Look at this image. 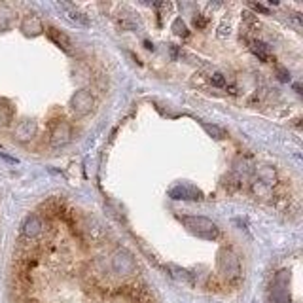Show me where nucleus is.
I'll return each instance as SVG.
<instances>
[{"mask_svg":"<svg viewBox=\"0 0 303 303\" xmlns=\"http://www.w3.org/2000/svg\"><path fill=\"white\" fill-rule=\"evenodd\" d=\"M72 141V127L67 122H57L53 124L52 131H50V144L53 148H61L65 144H69Z\"/></svg>","mask_w":303,"mask_h":303,"instance_id":"7ed1b4c3","label":"nucleus"},{"mask_svg":"<svg viewBox=\"0 0 303 303\" xmlns=\"http://www.w3.org/2000/svg\"><path fill=\"white\" fill-rule=\"evenodd\" d=\"M207 25H209V18H205L203 14H196L194 16V27H196L197 31H205Z\"/></svg>","mask_w":303,"mask_h":303,"instance_id":"ddd939ff","label":"nucleus"},{"mask_svg":"<svg viewBox=\"0 0 303 303\" xmlns=\"http://www.w3.org/2000/svg\"><path fill=\"white\" fill-rule=\"evenodd\" d=\"M118 27L122 31H139L141 29V23L133 18H122L118 19Z\"/></svg>","mask_w":303,"mask_h":303,"instance_id":"9b49d317","label":"nucleus"},{"mask_svg":"<svg viewBox=\"0 0 303 303\" xmlns=\"http://www.w3.org/2000/svg\"><path fill=\"white\" fill-rule=\"evenodd\" d=\"M169 52H171V57H173V59H178V55H180V48H178V46H175V44H169Z\"/></svg>","mask_w":303,"mask_h":303,"instance_id":"dca6fc26","label":"nucleus"},{"mask_svg":"<svg viewBox=\"0 0 303 303\" xmlns=\"http://www.w3.org/2000/svg\"><path fill=\"white\" fill-rule=\"evenodd\" d=\"M203 125H205V129H207L209 133H214V135H218V137H222V135H224V133H222L218 127H211V125H207V124H203Z\"/></svg>","mask_w":303,"mask_h":303,"instance_id":"f3484780","label":"nucleus"},{"mask_svg":"<svg viewBox=\"0 0 303 303\" xmlns=\"http://www.w3.org/2000/svg\"><path fill=\"white\" fill-rule=\"evenodd\" d=\"M8 288L10 303H160L143 275L116 273L107 254L71 266L40 237L18 239Z\"/></svg>","mask_w":303,"mask_h":303,"instance_id":"f257e3e1","label":"nucleus"},{"mask_svg":"<svg viewBox=\"0 0 303 303\" xmlns=\"http://www.w3.org/2000/svg\"><path fill=\"white\" fill-rule=\"evenodd\" d=\"M44 233V220L38 216V213H33L27 216L21 228V237L23 239H36Z\"/></svg>","mask_w":303,"mask_h":303,"instance_id":"39448f33","label":"nucleus"},{"mask_svg":"<svg viewBox=\"0 0 303 303\" xmlns=\"http://www.w3.org/2000/svg\"><path fill=\"white\" fill-rule=\"evenodd\" d=\"M144 48H146V50H154V44L148 42V40H144Z\"/></svg>","mask_w":303,"mask_h":303,"instance_id":"a211bd4d","label":"nucleus"},{"mask_svg":"<svg viewBox=\"0 0 303 303\" xmlns=\"http://www.w3.org/2000/svg\"><path fill=\"white\" fill-rule=\"evenodd\" d=\"M59 8L61 10H65L67 14H69V18L74 21V23H78V25H82V27H89L91 23H89V18L82 12V10H78L74 4H69V2H61L59 4Z\"/></svg>","mask_w":303,"mask_h":303,"instance_id":"6e6552de","label":"nucleus"},{"mask_svg":"<svg viewBox=\"0 0 303 303\" xmlns=\"http://www.w3.org/2000/svg\"><path fill=\"white\" fill-rule=\"evenodd\" d=\"M275 71H277V74H279V80H281V82H288V80H290V74H288V72H286L285 69L277 67Z\"/></svg>","mask_w":303,"mask_h":303,"instance_id":"2eb2a0df","label":"nucleus"},{"mask_svg":"<svg viewBox=\"0 0 303 303\" xmlns=\"http://www.w3.org/2000/svg\"><path fill=\"white\" fill-rule=\"evenodd\" d=\"M249 50L254 53V57H258V59L264 61V63H271V61H273V59H271V48H269L267 42H264V40L252 38L249 42Z\"/></svg>","mask_w":303,"mask_h":303,"instance_id":"0eeeda50","label":"nucleus"},{"mask_svg":"<svg viewBox=\"0 0 303 303\" xmlns=\"http://www.w3.org/2000/svg\"><path fill=\"white\" fill-rule=\"evenodd\" d=\"M250 8L254 10V12H260V14H264V16H269V10L264 6V4H256V2H250L249 4Z\"/></svg>","mask_w":303,"mask_h":303,"instance_id":"4468645a","label":"nucleus"},{"mask_svg":"<svg viewBox=\"0 0 303 303\" xmlns=\"http://www.w3.org/2000/svg\"><path fill=\"white\" fill-rule=\"evenodd\" d=\"M93 107H95V97H93L91 91L80 89L72 95L71 108L76 116H88V114L93 112Z\"/></svg>","mask_w":303,"mask_h":303,"instance_id":"f03ea898","label":"nucleus"},{"mask_svg":"<svg viewBox=\"0 0 303 303\" xmlns=\"http://www.w3.org/2000/svg\"><path fill=\"white\" fill-rule=\"evenodd\" d=\"M46 35H48V38H50V40L53 42L55 46L63 48V50H65V52H69V53L72 52V42H71V38L65 35L63 31L55 29L53 25H48V27H46Z\"/></svg>","mask_w":303,"mask_h":303,"instance_id":"423d86ee","label":"nucleus"},{"mask_svg":"<svg viewBox=\"0 0 303 303\" xmlns=\"http://www.w3.org/2000/svg\"><path fill=\"white\" fill-rule=\"evenodd\" d=\"M209 82L213 84L214 88H220V89H226V86H228V82H226V76L222 74V72H216V71H211L209 72Z\"/></svg>","mask_w":303,"mask_h":303,"instance_id":"9d476101","label":"nucleus"},{"mask_svg":"<svg viewBox=\"0 0 303 303\" xmlns=\"http://www.w3.org/2000/svg\"><path fill=\"white\" fill-rule=\"evenodd\" d=\"M173 31H175V35L182 36V38H188V36H190V31H188V27H186V23H184L182 19H175Z\"/></svg>","mask_w":303,"mask_h":303,"instance_id":"f8f14e48","label":"nucleus"},{"mask_svg":"<svg viewBox=\"0 0 303 303\" xmlns=\"http://www.w3.org/2000/svg\"><path fill=\"white\" fill-rule=\"evenodd\" d=\"M21 31L25 33V35H40L42 31H44V25H42V21L36 18V16H27V18H23L21 21Z\"/></svg>","mask_w":303,"mask_h":303,"instance_id":"1a4fd4ad","label":"nucleus"},{"mask_svg":"<svg viewBox=\"0 0 303 303\" xmlns=\"http://www.w3.org/2000/svg\"><path fill=\"white\" fill-rule=\"evenodd\" d=\"M36 135H38V124L33 120H19L14 127V139L23 144L31 143Z\"/></svg>","mask_w":303,"mask_h":303,"instance_id":"20e7f679","label":"nucleus"}]
</instances>
